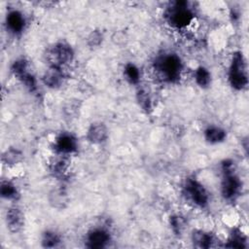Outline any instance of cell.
<instances>
[{
	"instance_id": "obj_1",
	"label": "cell",
	"mask_w": 249,
	"mask_h": 249,
	"mask_svg": "<svg viewBox=\"0 0 249 249\" xmlns=\"http://www.w3.org/2000/svg\"><path fill=\"white\" fill-rule=\"evenodd\" d=\"M154 69L157 75L166 83L177 82L183 70V62L179 55L166 53L159 55L154 61Z\"/></svg>"
},
{
	"instance_id": "obj_2",
	"label": "cell",
	"mask_w": 249,
	"mask_h": 249,
	"mask_svg": "<svg viewBox=\"0 0 249 249\" xmlns=\"http://www.w3.org/2000/svg\"><path fill=\"white\" fill-rule=\"evenodd\" d=\"M166 21L174 28L183 29L195 19V14L186 1H175L165 11Z\"/></svg>"
},
{
	"instance_id": "obj_3",
	"label": "cell",
	"mask_w": 249,
	"mask_h": 249,
	"mask_svg": "<svg viewBox=\"0 0 249 249\" xmlns=\"http://www.w3.org/2000/svg\"><path fill=\"white\" fill-rule=\"evenodd\" d=\"M222 170H223V179L221 182L222 196L229 201L235 200L241 192L242 183L239 177L234 173L233 162L230 160H224L222 163Z\"/></svg>"
},
{
	"instance_id": "obj_4",
	"label": "cell",
	"mask_w": 249,
	"mask_h": 249,
	"mask_svg": "<svg viewBox=\"0 0 249 249\" xmlns=\"http://www.w3.org/2000/svg\"><path fill=\"white\" fill-rule=\"evenodd\" d=\"M228 78L230 85L236 90H242L248 85L246 60L240 52H235L231 60Z\"/></svg>"
},
{
	"instance_id": "obj_5",
	"label": "cell",
	"mask_w": 249,
	"mask_h": 249,
	"mask_svg": "<svg viewBox=\"0 0 249 249\" xmlns=\"http://www.w3.org/2000/svg\"><path fill=\"white\" fill-rule=\"evenodd\" d=\"M183 195L185 198L196 207L203 208L208 204L209 195L204 186L196 178L190 177L183 185Z\"/></svg>"
},
{
	"instance_id": "obj_6",
	"label": "cell",
	"mask_w": 249,
	"mask_h": 249,
	"mask_svg": "<svg viewBox=\"0 0 249 249\" xmlns=\"http://www.w3.org/2000/svg\"><path fill=\"white\" fill-rule=\"evenodd\" d=\"M74 58V51L71 46L65 42L55 43L50 47L46 53V59L50 67L63 68Z\"/></svg>"
},
{
	"instance_id": "obj_7",
	"label": "cell",
	"mask_w": 249,
	"mask_h": 249,
	"mask_svg": "<svg viewBox=\"0 0 249 249\" xmlns=\"http://www.w3.org/2000/svg\"><path fill=\"white\" fill-rule=\"evenodd\" d=\"M11 70L14 76L20 81L26 89H28L30 91L36 90L37 82L34 75L30 72L28 62L25 58L21 57L16 59L11 66Z\"/></svg>"
},
{
	"instance_id": "obj_8",
	"label": "cell",
	"mask_w": 249,
	"mask_h": 249,
	"mask_svg": "<svg viewBox=\"0 0 249 249\" xmlns=\"http://www.w3.org/2000/svg\"><path fill=\"white\" fill-rule=\"evenodd\" d=\"M111 241L110 232L103 228H94L86 235V246L89 248L100 249L106 247Z\"/></svg>"
},
{
	"instance_id": "obj_9",
	"label": "cell",
	"mask_w": 249,
	"mask_h": 249,
	"mask_svg": "<svg viewBox=\"0 0 249 249\" xmlns=\"http://www.w3.org/2000/svg\"><path fill=\"white\" fill-rule=\"evenodd\" d=\"M78 148V141L77 138L69 133V132H62L60 133L54 141L53 149L57 155L68 156L77 151Z\"/></svg>"
},
{
	"instance_id": "obj_10",
	"label": "cell",
	"mask_w": 249,
	"mask_h": 249,
	"mask_svg": "<svg viewBox=\"0 0 249 249\" xmlns=\"http://www.w3.org/2000/svg\"><path fill=\"white\" fill-rule=\"evenodd\" d=\"M5 221L7 229L11 232H18L23 227L24 216L22 211L18 207L14 206L7 210Z\"/></svg>"
},
{
	"instance_id": "obj_11",
	"label": "cell",
	"mask_w": 249,
	"mask_h": 249,
	"mask_svg": "<svg viewBox=\"0 0 249 249\" xmlns=\"http://www.w3.org/2000/svg\"><path fill=\"white\" fill-rule=\"evenodd\" d=\"M6 26L11 33L20 34L25 27V18L22 13L18 10L10 11L6 16Z\"/></svg>"
},
{
	"instance_id": "obj_12",
	"label": "cell",
	"mask_w": 249,
	"mask_h": 249,
	"mask_svg": "<svg viewBox=\"0 0 249 249\" xmlns=\"http://www.w3.org/2000/svg\"><path fill=\"white\" fill-rule=\"evenodd\" d=\"M108 137V129L103 123H93L87 131V139L91 144H101Z\"/></svg>"
},
{
	"instance_id": "obj_13",
	"label": "cell",
	"mask_w": 249,
	"mask_h": 249,
	"mask_svg": "<svg viewBox=\"0 0 249 249\" xmlns=\"http://www.w3.org/2000/svg\"><path fill=\"white\" fill-rule=\"evenodd\" d=\"M42 80L46 87L57 89L62 85L64 80L63 69L57 67H49V69L44 73Z\"/></svg>"
},
{
	"instance_id": "obj_14",
	"label": "cell",
	"mask_w": 249,
	"mask_h": 249,
	"mask_svg": "<svg viewBox=\"0 0 249 249\" xmlns=\"http://www.w3.org/2000/svg\"><path fill=\"white\" fill-rule=\"evenodd\" d=\"M192 241L195 246L198 248L206 249L213 246L215 239L210 232H207L201 230H196V231H194L192 233Z\"/></svg>"
},
{
	"instance_id": "obj_15",
	"label": "cell",
	"mask_w": 249,
	"mask_h": 249,
	"mask_svg": "<svg viewBox=\"0 0 249 249\" xmlns=\"http://www.w3.org/2000/svg\"><path fill=\"white\" fill-rule=\"evenodd\" d=\"M227 137L226 130L220 126L210 125L204 130V138L208 143L217 144L223 142Z\"/></svg>"
},
{
	"instance_id": "obj_16",
	"label": "cell",
	"mask_w": 249,
	"mask_h": 249,
	"mask_svg": "<svg viewBox=\"0 0 249 249\" xmlns=\"http://www.w3.org/2000/svg\"><path fill=\"white\" fill-rule=\"evenodd\" d=\"M49 201H50L51 205L54 208H58V209L64 208L66 206V204L68 203V196H67L66 191L61 188L53 190L50 193Z\"/></svg>"
},
{
	"instance_id": "obj_17",
	"label": "cell",
	"mask_w": 249,
	"mask_h": 249,
	"mask_svg": "<svg viewBox=\"0 0 249 249\" xmlns=\"http://www.w3.org/2000/svg\"><path fill=\"white\" fill-rule=\"evenodd\" d=\"M60 157L56 158L54 160L51 162L50 168L51 172L56 176V177H64L67 174L68 167H69V162L66 158V156L59 155Z\"/></svg>"
},
{
	"instance_id": "obj_18",
	"label": "cell",
	"mask_w": 249,
	"mask_h": 249,
	"mask_svg": "<svg viewBox=\"0 0 249 249\" xmlns=\"http://www.w3.org/2000/svg\"><path fill=\"white\" fill-rule=\"evenodd\" d=\"M22 158H23V154L21 153V151L16 148L7 149L2 155L3 162L9 166L18 164L22 160Z\"/></svg>"
},
{
	"instance_id": "obj_19",
	"label": "cell",
	"mask_w": 249,
	"mask_h": 249,
	"mask_svg": "<svg viewBox=\"0 0 249 249\" xmlns=\"http://www.w3.org/2000/svg\"><path fill=\"white\" fill-rule=\"evenodd\" d=\"M0 195L7 200L18 199L19 194L16 185L10 181H2L0 186Z\"/></svg>"
},
{
	"instance_id": "obj_20",
	"label": "cell",
	"mask_w": 249,
	"mask_h": 249,
	"mask_svg": "<svg viewBox=\"0 0 249 249\" xmlns=\"http://www.w3.org/2000/svg\"><path fill=\"white\" fill-rule=\"evenodd\" d=\"M246 236L239 230H233L227 241L226 246L230 248H244L246 247Z\"/></svg>"
},
{
	"instance_id": "obj_21",
	"label": "cell",
	"mask_w": 249,
	"mask_h": 249,
	"mask_svg": "<svg viewBox=\"0 0 249 249\" xmlns=\"http://www.w3.org/2000/svg\"><path fill=\"white\" fill-rule=\"evenodd\" d=\"M195 81L200 88H207L211 83V74L204 66H199L195 70L194 74Z\"/></svg>"
},
{
	"instance_id": "obj_22",
	"label": "cell",
	"mask_w": 249,
	"mask_h": 249,
	"mask_svg": "<svg viewBox=\"0 0 249 249\" xmlns=\"http://www.w3.org/2000/svg\"><path fill=\"white\" fill-rule=\"evenodd\" d=\"M60 235L53 231H47L43 233L42 236V245L45 248H54L57 247L60 243Z\"/></svg>"
},
{
	"instance_id": "obj_23",
	"label": "cell",
	"mask_w": 249,
	"mask_h": 249,
	"mask_svg": "<svg viewBox=\"0 0 249 249\" xmlns=\"http://www.w3.org/2000/svg\"><path fill=\"white\" fill-rule=\"evenodd\" d=\"M124 74L125 79L130 84L136 85L140 81V71H139V68L135 64H133L131 62H128V63H126L124 65Z\"/></svg>"
},
{
	"instance_id": "obj_24",
	"label": "cell",
	"mask_w": 249,
	"mask_h": 249,
	"mask_svg": "<svg viewBox=\"0 0 249 249\" xmlns=\"http://www.w3.org/2000/svg\"><path fill=\"white\" fill-rule=\"evenodd\" d=\"M137 101L139 103V106L145 110V111H150L152 109V101H151V97L149 92L144 89H140L137 91Z\"/></svg>"
},
{
	"instance_id": "obj_25",
	"label": "cell",
	"mask_w": 249,
	"mask_h": 249,
	"mask_svg": "<svg viewBox=\"0 0 249 249\" xmlns=\"http://www.w3.org/2000/svg\"><path fill=\"white\" fill-rule=\"evenodd\" d=\"M169 225L174 234L179 235L182 233L183 230L185 229V220L180 215H172L169 218Z\"/></svg>"
},
{
	"instance_id": "obj_26",
	"label": "cell",
	"mask_w": 249,
	"mask_h": 249,
	"mask_svg": "<svg viewBox=\"0 0 249 249\" xmlns=\"http://www.w3.org/2000/svg\"><path fill=\"white\" fill-rule=\"evenodd\" d=\"M101 42H102V34L97 30L92 31L88 37V44L90 47H98L101 44Z\"/></svg>"
}]
</instances>
